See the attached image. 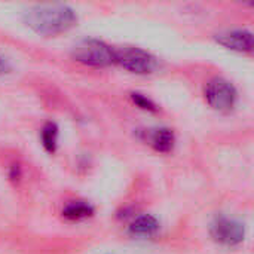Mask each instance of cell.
Segmentation results:
<instances>
[{"label":"cell","instance_id":"277c9868","mask_svg":"<svg viewBox=\"0 0 254 254\" xmlns=\"http://www.w3.org/2000/svg\"><path fill=\"white\" fill-rule=\"evenodd\" d=\"M116 63L137 74H147L156 68V58L150 52L131 46L116 51Z\"/></svg>","mask_w":254,"mask_h":254},{"label":"cell","instance_id":"3957f363","mask_svg":"<svg viewBox=\"0 0 254 254\" xmlns=\"http://www.w3.org/2000/svg\"><path fill=\"white\" fill-rule=\"evenodd\" d=\"M204 95L207 103L222 113H229L235 107L238 98L235 86L223 77L211 79L204 88Z\"/></svg>","mask_w":254,"mask_h":254},{"label":"cell","instance_id":"7a4b0ae2","mask_svg":"<svg viewBox=\"0 0 254 254\" xmlns=\"http://www.w3.org/2000/svg\"><path fill=\"white\" fill-rule=\"evenodd\" d=\"M73 58L85 65L107 67L116 63V51L98 39H85L74 45Z\"/></svg>","mask_w":254,"mask_h":254},{"label":"cell","instance_id":"9c48e42d","mask_svg":"<svg viewBox=\"0 0 254 254\" xmlns=\"http://www.w3.org/2000/svg\"><path fill=\"white\" fill-rule=\"evenodd\" d=\"M92 214H94V208L89 204L82 202V201L71 202L63 210V216L70 220H82V219L91 217Z\"/></svg>","mask_w":254,"mask_h":254},{"label":"cell","instance_id":"52a82bcc","mask_svg":"<svg viewBox=\"0 0 254 254\" xmlns=\"http://www.w3.org/2000/svg\"><path fill=\"white\" fill-rule=\"evenodd\" d=\"M147 141L156 152L168 153L174 147L176 137H174V132L171 129L158 128V129H153V131L147 132Z\"/></svg>","mask_w":254,"mask_h":254},{"label":"cell","instance_id":"6da1fadb","mask_svg":"<svg viewBox=\"0 0 254 254\" xmlns=\"http://www.w3.org/2000/svg\"><path fill=\"white\" fill-rule=\"evenodd\" d=\"M24 22L37 34L57 36L73 28L77 16L67 4H36L24 12Z\"/></svg>","mask_w":254,"mask_h":254},{"label":"cell","instance_id":"8fae6325","mask_svg":"<svg viewBox=\"0 0 254 254\" xmlns=\"http://www.w3.org/2000/svg\"><path fill=\"white\" fill-rule=\"evenodd\" d=\"M131 100H132V103L137 107H140L143 110H147V112H156L158 110V106L150 98H147L146 95H143L140 92H132L131 94Z\"/></svg>","mask_w":254,"mask_h":254},{"label":"cell","instance_id":"30bf717a","mask_svg":"<svg viewBox=\"0 0 254 254\" xmlns=\"http://www.w3.org/2000/svg\"><path fill=\"white\" fill-rule=\"evenodd\" d=\"M42 144L43 147L49 152L54 153L57 150V141H58V127L54 122H48L45 124V127L42 128Z\"/></svg>","mask_w":254,"mask_h":254},{"label":"cell","instance_id":"7c38bea8","mask_svg":"<svg viewBox=\"0 0 254 254\" xmlns=\"http://www.w3.org/2000/svg\"><path fill=\"white\" fill-rule=\"evenodd\" d=\"M7 71V63L0 57V74H4Z\"/></svg>","mask_w":254,"mask_h":254},{"label":"cell","instance_id":"8992f818","mask_svg":"<svg viewBox=\"0 0 254 254\" xmlns=\"http://www.w3.org/2000/svg\"><path fill=\"white\" fill-rule=\"evenodd\" d=\"M216 40L228 49L237 52H252L253 51V34L247 30H232L220 33Z\"/></svg>","mask_w":254,"mask_h":254},{"label":"cell","instance_id":"5b68a950","mask_svg":"<svg viewBox=\"0 0 254 254\" xmlns=\"http://www.w3.org/2000/svg\"><path fill=\"white\" fill-rule=\"evenodd\" d=\"M211 237L216 243L222 246L234 247L244 241L246 229L237 220L228 217H219L211 225Z\"/></svg>","mask_w":254,"mask_h":254},{"label":"cell","instance_id":"ba28073f","mask_svg":"<svg viewBox=\"0 0 254 254\" xmlns=\"http://www.w3.org/2000/svg\"><path fill=\"white\" fill-rule=\"evenodd\" d=\"M158 229H159L158 220L149 214L137 217L129 226V232L135 237H152Z\"/></svg>","mask_w":254,"mask_h":254}]
</instances>
